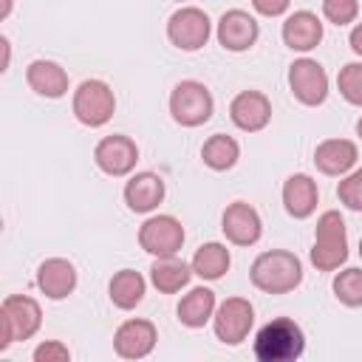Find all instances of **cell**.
Instances as JSON below:
<instances>
[{"label": "cell", "instance_id": "cell-28", "mask_svg": "<svg viewBox=\"0 0 362 362\" xmlns=\"http://www.w3.org/2000/svg\"><path fill=\"white\" fill-rule=\"evenodd\" d=\"M337 88L345 102L362 107V62H348L337 74Z\"/></svg>", "mask_w": 362, "mask_h": 362}, {"label": "cell", "instance_id": "cell-2", "mask_svg": "<svg viewBox=\"0 0 362 362\" xmlns=\"http://www.w3.org/2000/svg\"><path fill=\"white\" fill-rule=\"evenodd\" d=\"M303 351H305V334L288 317H277L266 322L255 337V356L260 362H294L303 356Z\"/></svg>", "mask_w": 362, "mask_h": 362}, {"label": "cell", "instance_id": "cell-29", "mask_svg": "<svg viewBox=\"0 0 362 362\" xmlns=\"http://www.w3.org/2000/svg\"><path fill=\"white\" fill-rule=\"evenodd\" d=\"M359 14V0H322V17L334 25H348Z\"/></svg>", "mask_w": 362, "mask_h": 362}, {"label": "cell", "instance_id": "cell-12", "mask_svg": "<svg viewBox=\"0 0 362 362\" xmlns=\"http://www.w3.org/2000/svg\"><path fill=\"white\" fill-rule=\"evenodd\" d=\"M215 34H218V42H221L226 51L240 54V51H249V48L257 42L260 25H257V20H255L249 11H243V8H229V11L221 14Z\"/></svg>", "mask_w": 362, "mask_h": 362}, {"label": "cell", "instance_id": "cell-20", "mask_svg": "<svg viewBox=\"0 0 362 362\" xmlns=\"http://www.w3.org/2000/svg\"><path fill=\"white\" fill-rule=\"evenodd\" d=\"M322 40V23L314 11H294L286 17L283 23V42L291 48V51H311L317 48Z\"/></svg>", "mask_w": 362, "mask_h": 362}, {"label": "cell", "instance_id": "cell-31", "mask_svg": "<svg viewBox=\"0 0 362 362\" xmlns=\"http://www.w3.org/2000/svg\"><path fill=\"white\" fill-rule=\"evenodd\" d=\"M71 359V351L65 342L59 339H48V342H40L34 348V362H68Z\"/></svg>", "mask_w": 362, "mask_h": 362}, {"label": "cell", "instance_id": "cell-26", "mask_svg": "<svg viewBox=\"0 0 362 362\" xmlns=\"http://www.w3.org/2000/svg\"><path fill=\"white\" fill-rule=\"evenodd\" d=\"M201 158H204V164H206L209 170H218V173L232 170V167L238 164V158H240V144H238L232 136L215 133V136H209V139L204 141Z\"/></svg>", "mask_w": 362, "mask_h": 362}, {"label": "cell", "instance_id": "cell-18", "mask_svg": "<svg viewBox=\"0 0 362 362\" xmlns=\"http://www.w3.org/2000/svg\"><path fill=\"white\" fill-rule=\"evenodd\" d=\"M359 150L351 139H325L314 150V164L325 175H345L354 170Z\"/></svg>", "mask_w": 362, "mask_h": 362}, {"label": "cell", "instance_id": "cell-11", "mask_svg": "<svg viewBox=\"0 0 362 362\" xmlns=\"http://www.w3.org/2000/svg\"><path fill=\"white\" fill-rule=\"evenodd\" d=\"M93 161L96 167L105 173V175H113V178H122L127 173H133L136 161H139V147L130 136H122V133H113V136H105L96 150H93Z\"/></svg>", "mask_w": 362, "mask_h": 362}, {"label": "cell", "instance_id": "cell-5", "mask_svg": "<svg viewBox=\"0 0 362 362\" xmlns=\"http://www.w3.org/2000/svg\"><path fill=\"white\" fill-rule=\"evenodd\" d=\"M215 99L209 88L198 79H184L170 93V113L181 127H201L212 119Z\"/></svg>", "mask_w": 362, "mask_h": 362}, {"label": "cell", "instance_id": "cell-10", "mask_svg": "<svg viewBox=\"0 0 362 362\" xmlns=\"http://www.w3.org/2000/svg\"><path fill=\"white\" fill-rule=\"evenodd\" d=\"M288 88L300 105L317 107L328 96V74L317 59H294L288 68Z\"/></svg>", "mask_w": 362, "mask_h": 362}, {"label": "cell", "instance_id": "cell-7", "mask_svg": "<svg viewBox=\"0 0 362 362\" xmlns=\"http://www.w3.org/2000/svg\"><path fill=\"white\" fill-rule=\"evenodd\" d=\"M209 34H212L209 17H206V11H201L195 6H181L167 20V37H170V42L178 51H198V48H204Z\"/></svg>", "mask_w": 362, "mask_h": 362}, {"label": "cell", "instance_id": "cell-4", "mask_svg": "<svg viewBox=\"0 0 362 362\" xmlns=\"http://www.w3.org/2000/svg\"><path fill=\"white\" fill-rule=\"evenodd\" d=\"M42 311L40 303L28 294H8L0 303V351H6L11 342L31 339L40 331Z\"/></svg>", "mask_w": 362, "mask_h": 362}, {"label": "cell", "instance_id": "cell-1", "mask_svg": "<svg viewBox=\"0 0 362 362\" xmlns=\"http://www.w3.org/2000/svg\"><path fill=\"white\" fill-rule=\"evenodd\" d=\"M249 277H252V286L266 294H286L303 283V263L294 252L269 249L255 257Z\"/></svg>", "mask_w": 362, "mask_h": 362}, {"label": "cell", "instance_id": "cell-30", "mask_svg": "<svg viewBox=\"0 0 362 362\" xmlns=\"http://www.w3.org/2000/svg\"><path fill=\"white\" fill-rule=\"evenodd\" d=\"M337 195H339V201H342L348 209L362 212V170L345 173V178H342L339 187H337Z\"/></svg>", "mask_w": 362, "mask_h": 362}, {"label": "cell", "instance_id": "cell-14", "mask_svg": "<svg viewBox=\"0 0 362 362\" xmlns=\"http://www.w3.org/2000/svg\"><path fill=\"white\" fill-rule=\"evenodd\" d=\"M221 229L226 235L229 243L235 246H252L260 240V232H263V223H260V215L252 204L246 201H235L223 209V218H221Z\"/></svg>", "mask_w": 362, "mask_h": 362}, {"label": "cell", "instance_id": "cell-37", "mask_svg": "<svg viewBox=\"0 0 362 362\" xmlns=\"http://www.w3.org/2000/svg\"><path fill=\"white\" fill-rule=\"evenodd\" d=\"M178 3H184V0H178Z\"/></svg>", "mask_w": 362, "mask_h": 362}, {"label": "cell", "instance_id": "cell-22", "mask_svg": "<svg viewBox=\"0 0 362 362\" xmlns=\"http://www.w3.org/2000/svg\"><path fill=\"white\" fill-rule=\"evenodd\" d=\"M215 308H218L215 305V291L206 288V286H195V288H189L181 297V303H178V320L187 328H204L215 317Z\"/></svg>", "mask_w": 362, "mask_h": 362}, {"label": "cell", "instance_id": "cell-34", "mask_svg": "<svg viewBox=\"0 0 362 362\" xmlns=\"http://www.w3.org/2000/svg\"><path fill=\"white\" fill-rule=\"evenodd\" d=\"M8 11H11V0H3V11H0V17H8Z\"/></svg>", "mask_w": 362, "mask_h": 362}, {"label": "cell", "instance_id": "cell-35", "mask_svg": "<svg viewBox=\"0 0 362 362\" xmlns=\"http://www.w3.org/2000/svg\"><path fill=\"white\" fill-rule=\"evenodd\" d=\"M356 136H359V139H362V119H359V122H356Z\"/></svg>", "mask_w": 362, "mask_h": 362}, {"label": "cell", "instance_id": "cell-27", "mask_svg": "<svg viewBox=\"0 0 362 362\" xmlns=\"http://www.w3.org/2000/svg\"><path fill=\"white\" fill-rule=\"evenodd\" d=\"M331 288H334V297L342 305L359 308L362 305V269H342L334 277V286Z\"/></svg>", "mask_w": 362, "mask_h": 362}, {"label": "cell", "instance_id": "cell-8", "mask_svg": "<svg viewBox=\"0 0 362 362\" xmlns=\"http://www.w3.org/2000/svg\"><path fill=\"white\" fill-rule=\"evenodd\" d=\"M255 325V305L243 297H226L212 317L215 337L223 345H240Z\"/></svg>", "mask_w": 362, "mask_h": 362}, {"label": "cell", "instance_id": "cell-15", "mask_svg": "<svg viewBox=\"0 0 362 362\" xmlns=\"http://www.w3.org/2000/svg\"><path fill=\"white\" fill-rule=\"evenodd\" d=\"M229 119L243 133H257L272 122V102L260 90H240L229 102Z\"/></svg>", "mask_w": 362, "mask_h": 362}, {"label": "cell", "instance_id": "cell-6", "mask_svg": "<svg viewBox=\"0 0 362 362\" xmlns=\"http://www.w3.org/2000/svg\"><path fill=\"white\" fill-rule=\"evenodd\" d=\"M116 96L107 82L102 79H85L74 90V116L85 127H102L113 119Z\"/></svg>", "mask_w": 362, "mask_h": 362}, {"label": "cell", "instance_id": "cell-33", "mask_svg": "<svg viewBox=\"0 0 362 362\" xmlns=\"http://www.w3.org/2000/svg\"><path fill=\"white\" fill-rule=\"evenodd\" d=\"M348 42H351L354 54H359V57H362V23H356V25L351 28V37H348Z\"/></svg>", "mask_w": 362, "mask_h": 362}, {"label": "cell", "instance_id": "cell-16", "mask_svg": "<svg viewBox=\"0 0 362 362\" xmlns=\"http://www.w3.org/2000/svg\"><path fill=\"white\" fill-rule=\"evenodd\" d=\"M37 286L48 300H65L76 288V269L65 257H48L37 269Z\"/></svg>", "mask_w": 362, "mask_h": 362}, {"label": "cell", "instance_id": "cell-32", "mask_svg": "<svg viewBox=\"0 0 362 362\" xmlns=\"http://www.w3.org/2000/svg\"><path fill=\"white\" fill-rule=\"evenodd\" d=\"M288 6H291V0H252V8L263 17H280L288 11Z\"/></svg>", "mask_w": 362, "mask_h": 362}, {"label": "cell", "instance_id": "cell-13", "mask_svg": "<svg viewBox=\"0 0 362 362\" xmlns=\"http://www.w3.org/2000/svg\"><path fill=\"white\" fill-rule=\"evenodd\" d=\"M156 339H158V331L150 320H124L116 334H113V348L122 359H144L150 356V351L156 348Z\"/></svg>", "mask_w": 362, "mask_h": 362}, {"label": "cell", "instance_id": "cell-19", "mask_svg": "<svg viewBox=\"0 0 362 362\" xmlns=\"http://www.w3.org/2000/svg\"><path fill=\"white\" fill-rule=\"evenodd\" d=\"M317 201H320V189H317V181L305 173H294L286 178L283 184V206L291 218L303 221L308 215H314L317 209Z\"/></svg>", "mask_w": 362, "mask_h": 362}, {"label": "cell", "instance_id": "cell-24", "mask_svg": "<svg viewBox=\"0 0 362 362\" xmlns=\"http://www.w3.org/2000/svg\"><path fill=\"white\" fill-rule=\"evenodd\" d=\"M144 288H147L144 277H141L139 272H133V269H122V272H116V274L110 277V283H107L110 303H113L116 308H122V311L136 308V305L144 300Z\"/></svg>", "mask_w": 362, "mask_h": 362}, {"label": "cell", "instance_id": "cell-17", "mask_svg": "<svg viewBox=\"0 0 362 362\" xmlns=\"http://www.w3.org/2000/svg\"><path fill=\"white\" fill-rule=\"evenodd\" d=\"M25 82L34 93L45 99H59L68 93V71L54 59H34L25 68Z\"/></svg>", "mask_w": 362, "mask_h": 362}, {"label": "cell", "instance_id": "cell-25", "mask_svg": "<svg viewBox=\"0 0 362 362\" xmlns=\"http://www.w3.org/2000/svg\"><path fill=\"white\" fill-rule=\"evenodd\" d=\"M229 263H232V255L223 243L218 240H209L204 246L195 249L192 255V272L201 277V280H221L226 272H229Z\"/></svg>", "mask_w": 362, "mask_h": 362}, {"label": "cell", "instance_id": "cell-36", "mask_svg": "<svg viewBox=\"0 0 362 362\" xmlns=\"http://www.w3.org/2000/svg\"><path fill=\"white\" fill-rule=\"evenodd\" d=\"M359 255H362V240H359Z\"/></svg>", "mask_w": 362, "mask_h": 362}, {"label": "cell", "instance_id": "cell-21", "mask_svg": "<svg viewBox=\"0 0 362 362\" xmlns=\"http://www.w3.org/2000/svg\"><path fill=\"white\" fill-rule=\"evenodd\" d=\"M164 201V178L156 173H136L124 184V204L133 212H153Z\"/></svg>", "mask_w": 362, "mask_h": 362}, {"label": "cell", "instance_id": "cell-3", "mask_svg": "<svg viewBox=\"0 0 362 362\" xmlns=\"http://www.w3.org/2000/svg\"><path fill=\"white\" fill-rule=\"evenodd\" d=\"M348 260V235L345 221L337 209H325L317 218L314 229V246H311V263L317 272H334Z\"/></svg>", "mask_w": 362, "mask_h": 362}, {"label": "cell", "instance_id": "cell-23", "mask_svg": "<svg viewBox=\"0 0 362 362\" xmlns=\"http://www.w3.org/2000/svg\"><path fill=\"white\" fill-rule=\"evenodd\" d=\"M192 266H187L184 260H178L175 255L170 257H156V263L150 266V283L161 291V294H175L181 291L189 277H192Z\"/></svg>", "mask_w": 362, "mask_h": 362}, {"label": "cell", "instance_id": "cell-9", "mask_svg": "<svg viewBox=\"0 0 362 362\" xmlns=\"http://www.w3.org/2000/svg\"><path fill=\"white\" fill-rule=\"evenodd\" d=\"M139 246L153 257L178 255L184 246V226L173 215H153L139 226Z\"/></svg>", "mask_w": 362, "mask_h": 362}]
</instances>
